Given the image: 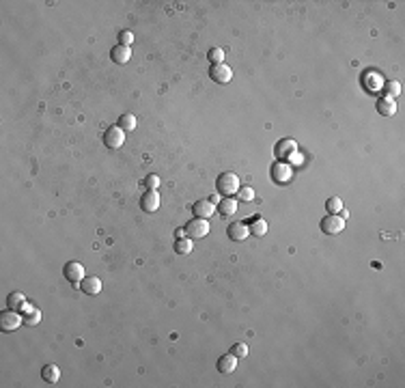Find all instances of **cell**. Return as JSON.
Segmentation results:
<instances>
[{
    "label": "cell",
    "instance_id": "cell-1",
    "mask_svg": "<svg viewBox=\"0 0 405 388\" xmlns=\"http://www.w3.org/2000/svg\"><path fill=\"white\" fill-rule=\"evenodd\" d=\"M216 188H218V192L220 194H224V196H231V194H237L240 192V177H237L235 173H222L220 177H218L216 181Z\"/></svg>",
    "mask_w": 405,
    "mask_h": 388
},
{
    "label": "cell",
    "instance_id": "cell-2",
    "mask_svg": "<svg viewBox=\"0 0 405 388\" xmlns=\"http://www.w3.org/2000/svg\"><path fill=\"white\" fill-rule=\"evenodd\" d=\"M207 233H209V222L205 218H194L185 225V235H188L190 240H201Z\"/></svg>",
    "mask_w": 405,
    "mask_h": 388
},
{
    "label": "cell",
    "instance_id": "cell-3",
    "mask_svg": "<svg viewBox=\"0 0 405 388\" xmlns=\"http://www.w3.org/2000/svg\"><path fill=\"white\" fill-rule=\"evenodd\" d=\"M103 143H106L108 149H119L123 143H125V132H123L119 125H112L103 132Z\"/></svg>",
    "mask_w": 405,
    "mask_h": 388
},
{
    "label": "cell",
    "instance_id": "cell-4",
    "mask_svg": "<svg viewBox=\"0 0 405 388\" xmlns=\"http://www.w3.org/2000/svg\"><path fill=\"white\" fill-rule=\"evenodd\" d=\"M22 324H24V317L18 313V310H13V308L0 315V328H2L4 332H13V330L20 328Z\"/></svg>",
    "mask_w": 405,
    "mask_h": 388
},
{
    "label": "cell",
    "instance_id": "cell-5",
    "mask_svg": "<svg viewBox=\"0 0 405 388\" xmlns=\"http://www.w3.org/2000/svg\"><path fill=\"white\" fill-rule=\"evenodd\" d=\"M321 229L328 235H339V233L345 229V218H341L339 214H330L321 220Z\"/></svg>",
    "mask_w": 405,
    "mask_h": 388
},
{
    "label": "cell",
    "instance_id": "cell-6",
    "mask_svg": "<svg viewBox=\"0 0 405 388\" xmlns=\"http://www.w3.org/2000/svg\"><path fill=\"white\" fill-rule=\"evenodd\" d=\"M140 209L147 211V214H153V211L160 209V194H158V190H147V192L140 196Z\"/></svg>",
    "mask_w": 405,
    "mask_h": 388
},
{
    "label": "cell",
    "instance_id": "cell-7",
    "mask_svg": "<svg viewBox=\"0 0 405 388\" xmlns=\"http://www.w3.org/2000/svg\"><path fill=\"white\" fill-rule=\"evenodd\" d=\"M272 177L276 184H289L293 177V170H291V164L287 162H276L272 166Z\"/></svg>",
    "mask_w": 405,
    "mask_h": 388
},
{
    "label": "cell",
    "instance_id": "cell-8",
    "mask_svg": "<svg viewBox=\"0 0 405 388\" xmlns=\"http://www.w3.org/2000/svg\"><path fill=\"white\" fill-rule=\"evenodd\" d=\"M209 76H211V80H214V82H218V84H228V82H231V78H233V71H231V67H228V65L220 63V65L211 67Z\"/></svg>",
    "mask_w": 405,
    "mask_h": 388
},
{
    "label": "cell",
    "instance_id": "cell-9",
    "mask_svg": "<svg viewBox=\"0 0 405 388\" xmlns=\"http://www.w3.org/2000/svg\"><path fill=\"white\" fill-rule=\"evenodd\" d=\"M63 274H65L67 281H71L74 285H80V281L84 278V267H82V263H78V261H69L63 267Z\"/></svg>",
    "mask_w": 405,
    "mask_h": 388
},
{
    "label": "cell",
    "instance_id": "cell-10",
    "mask_svg": "<svg viewBox=\"0 0 405 388\" xmlns=\"http://www.w3.org/2000/svg\"><path fill=\"white\" fill-rule=\"evenodd\" d=\"M298 151V144L291 138H284V141H278L276 143V149H274V153H276L278 160H289V155H293Z\"/></svg>",
    "mask_w": 405,
    "mask_h": 388
},
{
    "label": "cell",
    "instance_id": "cell-11",
    "mask_svg": "<svg viewBox=\"0 0 405 388\" xmlns=\"http://www.w3.org/2000/svg\"><path fill=\"white\" fill-rule=\"evenodd\" d=\"M192 211H194L196 218H205V220H209L211 216L216 214V205L211 203V201L202 199V201H196L194 207H192Z\"/></svg>",
    "mask_w": 405,
    "mask_h": 388
},
{
    "label": "cell",
    "instance_id": "cell-12",
    "mask_svg": "<svg viewBox=\"0 0 405 388\" xmlns=\"http://www.w3.org/2000/svg\"><path fill=\"white\" fill-rule=\"evenodd\" d=\"M80 289L86 296H97V293L101 291V281L97 276H84L80 283Z\"/></svg>",
    "mask_w": 405,
    "mask_h": 388
},
{
    "label": "cell",
    "instance_id": "cell-13",
    "mask_svg": "<svg viewBox=\"0 0 405 388\" xmlns=\"http://www.w3.org/2000/svg\"><path fill=\"white\" fill-rule=\"evenodd\" d=\"M248 235H250V229H248L243 222H233V225L228 226V237H231L233 242H243Z\"/></svg>",
    "mask_w": 405,
    "mask_h": 388
},
{
    "label": "cell",
    "instance_id": "cell-14",
    "mask_svg": "<svg viewBox=\"0 0 405 388\" xmlns=\"http://www.w3.org/2000/svg\"><path fill=\"white\" fill-rule=\"evenodd\" d=\"M110 56H112V61L114 63H119V65H125L129 59H132V50L127 48V45H114L112 52H110Z\"/></svg>",
    "mask_w": 405,
    "mask_h": 388
},
{
    "label": "cell",
    "instance_id": "cell-15",
    "mask_svg": "<svg viewBox=\"0 0 405 388\" xmlns=\"http://www.w3.org/2000/svg\"><path fill=\"white\" fill-rule=\"evenodd\" d=\"M235 369H237V356L233 354L220 356V360H218V371L220 373H233Z\"/></svg>",
    "mask_w": 405,
    "mask_h": 388
},
{
    "label": "cell",
    "instance_id": "cell-16",
    "mask_svg": "<svg viewBox=\"0 0 405 388\" xmlns=\"http://www.w3.org/2000/svg\"><path fill=\"white\" fill-rule=\"evenodd\" d=\"M41 377H43L48 384H56L61 380V369L56 365H45L43 371H41Z\"/></svg>",
    "mask_w": 405,
    "mask_h": 388
},
{
    "label": "cell",
    "instance_id": "cell-17",
    "mask_svg": "<svg viewBox=\"0 0 405 388\" xmlns=\"http://www.w3.org/2000/svg\"><path fill=\"white\" fill-rule=\"evenodd\" d=\"M218 211H220L222 216H233L237 211V201L231 199V196L220 199V203H218Z\"/></svg>",
    "mask_w": 405,
    "mask_h": 388
},
{
    "label": "cell",
    "instance_id": "cell-18",
    "mask_svg": "<svg viewBox=\"0 0 405 388\" xmlns=\"http://www.w3.org/2000/svg\"><path fill=\"white\" fill-rule=\"evenodd\" d=\"M377 110H380V115H384V117H392L394 112H397V103H394L392 97H384V100H380V103H377Z\"/></svg>",
    "mask_w": 405,
    "mask_h": 388
},
{
    "label": "cell",
    "instance_id": "cell-19",
    "mask_svg": "<svg viewBox=\"0 0 405 388\" xmlns=\"http://www.w3.org/2000/svg\"><path fill=\"white\" fill-rule=\"evenodd\" d=\"M192 248H194V244H192L190 237H181V240L175 242V252L177 255H190Z\"/></svg>",
    "mask_w": 405,
    "mask_h": 388
},
{
    "label": "cell",
    "instance_id": "cell-20",
    "mask_svg": "<svg viewBox=\"0 0 405 388\" xmlns=\"http://www.w3.org/2000/svg\"><path fill=\"white\" fill-rule=\"evenodd\" d=\"M248 229H250V233L252 235H257V237H263L267 233V222L263 220V218H254L252 220V225L248 226Z\"/></svg>",
    "mask_w": 405,
    "mask_h": 388
},
{
    "label": "cell",
    "instance_id": "cell-21",
    "mask_svg": "<svg viewBox=\"0 0 405 388\" xmlns=\"http://www.w3.org/2000/svg\"><path fill=\"white\" fill-rule=\"evenodd\" d=\"M380 84H382V80H380V76L375 74V71H366V76H364V86L371 93H375L377 89H380Z\"/></svg>",
    "mask_w": 405,
    "mask_h": 388
},
{
    "label": "cell",
    "instance_id": "cell-22",
    "mask_svg": "<svg viewBox=\"0 0 405 388\" xmlns=\"http://www.w3.org/2000/svg\"><path fill=\"white\" fill-rule=\"evenodd\" d=\"M119 127L123 129V132H132V129H136V117L134 115H123L119 119Z\"/></svg>",
    "mask_w": 405,
    "mask_h": 388
},
{
    "label": "cell",
    "instance_id": "cell-23",
    "mask_svg": "<svg viewBox=\"0 0 405 388\" xmlns=\"http://www.w3.org/2000/svg\"><path fill=\"white\" fill-rule=\"evenodd\" d=\"M24 304H26V298H24V293H20V291H13L11 296H9V306H11L13 310H18V308H24Z\"/></svg>",
    "mask_w": 405,
    "mask_h": 388
},
{
    "label": "cell",
    "instance_id": "cell-24",
    "mask_svg": "<svg viewBox=\"0 0 405 388\" xmlns=\"http://www.w3.org/2000/svg\"><path fill=\"white\" fill-rule=\"evenodd\" d=\"M325 207H328V211H330V214H336V211H341V209H343V203H341V199H339V196H332V199H328V203H325Z\"/></svg>",
    "mask_w": 405,
    "mask_h": 388
},
{
    "label": "cell",
    "instance_id": "cell-25",
    "mask_svg": "<svg viewBox=\"0 0 405 388\" xmlns=\"http://www.w3.org/2000/svg\"><path fill=\"white\" fill-rule=\"evenodd\" d=\"M207 56H209V61H211V63H214V65H220L222 61H224V52H222L220 48H214V50H209V54H207Z\"/></svg>",
    "mask_w": 405,
    "mask_h": 388
},
{
    "label": "cell",
    "instance_id": "cell-26",
    "mask_svg": "<svg viewBox=\"0 0 405 388\" xmlns=\"http://www.w3.org/2000/svg\"><path fill=\"white\" fill-rule=\"evenodd\" d=\"M231 354L237 356V358H246V356H248V345L246 343H235V345H233V349H231Z\"/></svg>",
    "mask_w": 405,
    "mask_h": 388
},
{
    "label": "cell",
    "instance_id": "cell-27",
    "mask_svg": "<svg viewBox=\"0 0 405 388\" xmlns=\"http://www.w3.org/2000/svg\"><path fill=\"white\" fill-rule=\"evenodd\" d=\"M144 185H147V190H158L160 188V177L158 175H149V177L144 179Z\"/></svg>",
    "mask_w": 405,
    "mask_h": 388
},
{
    "label": "cell",
    "instance_id": "cell-28",
    "mask_svg": "<svg viewBox=\"0 0 405 388\" xmlns=\"http://www.w3.org/2000/svg\"><path fill=\"white\" fill-rule=\"evenodd\" d=\"M237 196H240V201H252L254 199V192H252V188H240V192H237Z\"/></svg>",
    "mask_w": 405,
    "mask_h": 388
},
{
    "label": "cell",
    "instance_id": "cell-29",
    "mask_svg": "<svg viewBox=\"0 0 405 388\" xmlns=\"http://www.w3.org/2000/svg\"><path fill=\"white\" fill-rule=\"evenodd\" d=\"M39 322H41V313H39V310H33V317L28 315V317L24 319V324H28V326H37Z\"/></svg>",
    "mask_w": 405,
    "mask_h": 388
},
{
    "label": "cell",
    "instance_id": "cell-30",
    "mask_svg": "<svg viewBox=\"0 0 405 388\" xmlns=\"http://www.w3.org/2000/svg\"><path fill=\"white\" fill-rule=\"evenodd\" d=\"M401 93V84L399 82H388V97H394Z\"/></svg>",
    "mask_w": 405,
    "mask_h": 388
},
{
    "label": "cell",
    "instance_id": "cell-31",
    "mask_svg": "<svg viewBox=\"0 0 405 388\" xmlns=\"http://www.w3.org/2000/svg\"><path fill=\"white\" fill-rule=\"evenodd\" d=\"M132 41H134V35L129 33V30H123V33H121V45H127V48H129Z\"/></svg>",
    "mask_w": 405,
    "mask_h": 388
},
{
    "label": "cell",
    "instance_id": "cell-32",
    "mask_svg": "<svg viewBox=\"0 0 405 388\" xmlns=\"http://www.w3.org/2000/svg\"><path fill=\"white\" fill-rule=\"evenodd\" d=\"M289 160H291V164H295V166H300V164L304 162V158H302V155H300L298 151H295L293 155H289Z\"/></svg>",
    "mask_w": 405,
    "mask_h": 388
},
{
    "label": "cell",
    "instance_id": "cell-33",
    "mask_svg": "<svg viewBox=\"0 0 405 388\" xmlns=\"http://www.w3.org/2000/svg\"><path fill=\"white\" fill-rule=\"evenodd\" d=\"M175 235H177V240H181V237H185V229H177V233H175Z\"/></svg>",
    "mask_w": 405,
    "mask_h": 388
},
{
    "label": "cell",
    "instance_id": "cell-34",
    "mask_svg": "<svg viewBox=\"0 0 405 388\" xmlns=\"http://www.w3.org/2000/svg\"><path fill=\"white\" fill-rule=\"evenodd\" d=\"M209 201H211V203H214V205H218V203H220V194H216V196H211V199H209Z\"/></svg>",
    "mask_w": 405,
    "mask_h": 388
}]
</instances>
